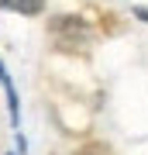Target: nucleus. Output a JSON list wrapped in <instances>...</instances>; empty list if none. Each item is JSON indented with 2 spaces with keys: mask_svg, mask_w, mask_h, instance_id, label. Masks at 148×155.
<instances>
[{
  "mask_svg": "<svg viewBox=\"0 0 148 155\" xmlns=\"http://www.w3.org/2000/svg\"><path fill=\"white\" fill-rule=\"evenodd\" d=\"M52 35L62 48H76V45H86L90 41V28L79 21V17H59L52 24Z\"/></svg>",
  "mask_w": 148,
  "mask_h": 155,
  "instance_id": "f257e3e1",
  "label": "nucleus"
},
{
  "mask_svg": "<svg viewBox=\"0 0 148 155\" xmlns=\"http://www.w3.org/2000/svg\"><path fill=\"white\" fill-rule=\"evenodd\" d=\"M0 7L21 14V17H31V14H41L45 11V0H0Z\"/></svg>",
  "mask_w": 148,
  "mask_h": 155,
  "instance_id": "f03ea898",
  "label": "nucleus"
},
{
  "mask_svg": "<svg viewBox=\"0 0 148 155\" xmlns=\"http://www.w3.org/2000/svg\"><path fill=\"white\" fill-rule=\"evenodd\" d=\"M138 17H141V21H148V7H138V11H134Z\"/></svg>",
  "mask_w": 148,
  "mask_h": 155,
  "instance_id": "7ed1b4c3",
  "label": "nucleus"
}]
</instances>
